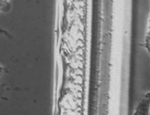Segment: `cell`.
I'll list each match as a JSON object with an SVG mask.
<instances>
[{
    "mask_svg": "<svg viewBox=\"0 0 150 115\" xmlns=\"http://www.w3.org/2000/svg\"><path fill=\"white\" fill-rule=\"evenodd\" d=\"M134 114H150V92L146 93L136 106Z\"/></svg>",
    "mask_w": 150,
    "mask_h": 115,
    "instance_id": "cell-1",
    "label": "cell"
}]
</instances>
